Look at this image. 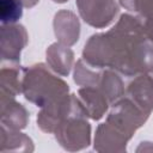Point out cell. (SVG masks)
<instances>
[{
  "label": "cell",
  "instance_id": "cell-1",
  "mask_svg": "<svg viewBox=\"0 0 153 153\" xmlns=\"http://www.w3.org/2000/svg\"><path fill=\"white\" fill-rule=\"evenodd\" d=\"M104 68L126 76L153 72V43L148 41L143 23L129 13L120 16L106 32H100Z\"/></svg>",
  "mask_w": 153,
  "mask_h": 153
},
{
  "label": "cell",
  "instance_id": "cell-2",
  "mask_svg": "<svg viewBox=\"0 0 153 153\" xmlns=\"http://www.w3.org/2000/svg\"><path fill=\"white\" fill-rule=\"evenodd\" d=\"M22 93L24 98L38 108H44L69 93V85L50 69L38 62L23 68Z\"/></svg>",
  "mask_w": 153,
  "mask_h": 153
},
{
  "label": "cell",
  "instance_id": "cell-3",
  "mask_svg": "<svg viewBox=\"0 0 153 153\" xmlns=\"http://www.w3.org/2000/svg\"><path fill=\"white\" fill-rule=\"evenodd\" d=\"M57 143L68 152H76L91 145V124L85 112H75L65 118L53 133Z\"/></svg>",
  "mask_w": 153,
  "mask_h": 153
},
{
  "label": "cell",
  "instance_id": "cell-4",
  "mask_svg": "<svg viewBox=\"0 0 153 153\" xmlns=\"http://www.w3.org/2000/svg\"><path fill=\"white\" fill-rule=\"evenodd\" d=\"M110 106L111 109L105 121L126 134L130 140L135 131L141 128L149 117V114L143 111L126 94Z\"/></svg>",
  "mask_w": 153,
  "mask_h": 153
},
{
  "label": "cell",
  "instance_id": "cell-5",
  "mask_svg": "<svg viewBox=\"0 0 153 153\" xmlns=\"http://www.w3.org/2000/svg\"><path fill=\"white\" fill-rule=\"evenodd\" d=\"M75 112L86 114L79 97L74 93H68L51 104L41 108L37 115V126L42 131L51 134L65 118Z\"/></svg>",
  "mask_w": 153,
  "mask_h": 153
},
{
  "label": "cell",
  "instance_id": "cell-6",
  "mask_svg": "<svg viewBox=\"0 0 153 153\" xmlns=\"http://www.w3.org/2000/svg\"><path fill=\"white\" fill-rule=\"evenodd\" d=\"M75 5L81 19L96 29L109 26L120 13L115 0H75Z\"/></svg>",
  "mask_w": 153,
  "mask_h": 153
},
{
  "label": "cell",
  "instance_id": "cell-7",
  "mask_svg": "<svg viewBox=\"0 0 153 153\" xmlns=\"http://www.w3.org/2000/svg\"><path fill=\"white\" fill-rule=\"evenodd\" d=\"M29 42V35L22 24H1L0 48L2 62L20 65L22 50Z\"/></svg>",
  "mask_w": 153,
  "mask_h": 153
},
{
  "label": "cell",
  "instance_id": "cell-8",
  "mask_svg": "<svg viewBox=\"0 0 153 153\" xmlns=\"http://www.w3.org/2000/svg\"><path fill=\"white\" fill-rule=\"evenodd\" d=\"M129 141L130 139L126 134L105 121L96 129L93 149L100 153H124Z\"/></svg>",
  "mask_w": 153,
  "mask_h": 153
},
{
  "label": "cell",
  "instance_id": "cell-9",
  "mask_svg": "<svg viewBox=\"0 0 153 153\" xmlns=\"http://www.w3.org/2000/svg\"><path fill=\"white\" fill-rule=\"evenodd\" d=\"M54 33L57 42L72 47L80 37V20L76 14L69 10H60L55 13L54 20Z\"/></svg>",
  "mask_w": 153,
  "mask_h": 153
},
{
  "label": "cell",
  "instance_id": "cell-10",
  "mask_svg": "<svg viewBox=\"0 0 153 153\" xmlns=\"http://www.w3.org/2000/svg\"><path fill=\"white\" fill-rule=\"evenodd\" d=\"M126 96L151 115L153 111V76L149 73L136 75L127 86Z\"/></svg>",
  "mask_w": 153,
  "mask_h": 153
},
{
  "label": "cell",
  "instance_id": "cell-11",
  "mask_svg": "<svg viewBox=\"0 0 153 153\" xmlns=\"http://www.w3.org/2000/svg\"><path fill=\"white\" fill-rule=\"evenodd\" d=\"M78 97L86 111L88 118L99 121L108 112L110 103L105 94L97 86L80 87L78 90Z\"/></svg>",
  "mask_w": 153,
  "mask_h": 153
},
{
  "label": "cell",
  "instance_id": "cell-12",
  "mask_svg": "<svg viewBox=\"0 0 153 153\" xmlns=\"http://www.w3.org/2000/svg\"><path fill=\"white\" fill-rule=\"evenodd\" d=\"M47 65L60 76H68L74 68V53L68 47L60 42H55L47 48Z\"/></svg>",
  "mask_w": 153,
  "mask_h": 153
},
{
  "label": "cell",
  "instance_id": "cell-13",
  "mask_svg": "<svg viewBox=\"0 0 153 153\" xmlns=\"http://www.w3.org/2000/svg\"><path fill=\"white\" fill-rule=\"evenodd\" d=\"M0 122L12 130H23L29 123V111L16 98L0 100Z\"/></svg>",
  "mask_w": 153,
  "mask_h": 153
},
{
  "label": "cell",
  "instance_id": "cell-14",
  "mask_svg": "<svg viewBox=\"0 0 153 153\" xmlns=\"http://www.w3.org/2000/svg\"><path fill=\"white\" fill-rule=\"evenodd\" d=\"M22 78L23 71L20 65H2L0 69V100L16 98L22 93Z\"/></svg>",
  "mask_w": 153,
  "mask_h": 153
},
{
  "label": "cell",
  "instance_id": "cell-15",
  "mask_svg": "<svg viewBox=\"0 0 153 153\" xmlns=\"http://www.w3.org/2000/svg\"><path fill=\"white\" fill-rule=\"evenodd\" d=\"M1 152H33L35 146L31 137L20 130H12L5 126L0 127Z\"/></svg>",
  "mask_w": 153,
  "mask_h": 153
},
{
  "label": "cell",
  "instance_id": "cell-16",
  "mask_svg": "<svg viewBox=\"0 0 153 153\" xmlns=\"http://www.w3.org/2000/svg\"><path fill=\"white\" fill-rule=\"evenodd\" d=\"M97 87H99V90L105 94L110 105L126 94L124 82L120 76V73L110 68L103 69L102 76Z\"/></svg>",
  "mask_w": 153,
  "mask_h": 153
},
{
  "label": "cell",
  "instance_id": "cell-17",
  "mask_svg": "<svg viewBox=\"0 0 153 153\" xmlns=\"http://www.w3.org/2000/svg\"><path fill=\"white\" fill-rule=\"evenodd\" d=\"M103 69L96 68L88 65L82 57L79 59L74 65L73 79L74 82L81 87L87 86H98Z\"/></svg>",
  "mask_w": 153,
  "mask_h": 153
},
{
  "label": "cell",
  "instance_id": "cell-18",
  "mask_svg": "<svg viewBox=\"0 0 153 153\" xmlns=\"http://www.w3.org/2000/svg\"><path fill=\"white\" fill-rule=\"evenodd\" d=\"M23 16V4L19 0H0L1 24H16Z\"/></svg>",
  "mask_w": 153,
  "mask_h": 153
},
{
  "label": "cell",
  "instance_id": "cell-19",
  "mask_svg": "<svg viewBox=\"0 0 153 153\" xmlns=\"http://www.w3.org/2000/svg\"><path fill=\"white\" fill-rule=\"evenodd\" d=\"M136 13L141 20L153 22V0H139Z\"/></svg>",
  "mask_w": 153,
  "mask_h": 153
},
{
  "label": "cell",
  "instance_id": "cell-20",
  "mask_svg": "<svg viewBox=\"0 0 153 153\" xmlns=\"http://www.w3.org/2000/svg\"><path fill=\"white\" fill-rule=\"evenodd\" d=\"M120 5L124 7L126 10L130 12H136L137 11V1L139 0H118Z\"/></svg>",
  "mask_w": 153,
  "mask_h": 153
},
{
  "label": "cell",
  "instance_id": "cell-21",
  "mask_svg": "<svg viewBox=\"0 0 153 153\" xmlns=\"http://www.w3.org/2000/svg\"><path fill=\"white\" fill-rule=\"evenodd\" d=\"M143 23V29H145V33L148 38V41H151L153 43V22H148V20H142Z\"/></svg>",
  "mask_w": 153,
  "mask_h": 153
},
{
  "label": "cell",
  "instance_id": "cell-22",
  "mask_svg": "<svg viewBox=\"0 0 153 153\" xmlns=\"http://www.w3.org/2000/svg\"><path fill=\"white\" fill-rule=\"evenodd\" d=\"M136 151L137 152H141V151H143V152H146V151L151 152V151H153V143L152 142H148V141L141 142V145L136 148Z\"/></svg>",
  "mask_w": 153,
  "mask_h": 153
},
{
  "label": "cell",
  "instance_id": "cell-23",
  "mask_svg": "<svg viewBox=\"0 0 153 153\" xmlns=\"http://www.w3.org/2000/svg\"><path fill=\"white\" fill-rule=\"evenodd\" d=\"M22 4H23V6L24 7H26V8H31V7H33V6H36L38 2H39V0H19Z\"/></svg>",
  "mask_w": 153,
  "mask_h": 153
},
{
  "label": "cell",
  "instance_id": "cell-24",
  "mask_svg": "<svg viewBox=\"0 0 153 153\" xmlns=\"http://www.w3.org/2000/svg\"><path fill=\"white\" fill-rule=\"evenodd\" d=\"M54 2H56V4H65V2H67L68 0H53Z\"/></svg>",
  "mask_w": 153,
  "mask_h": 153
}]
</instances>
